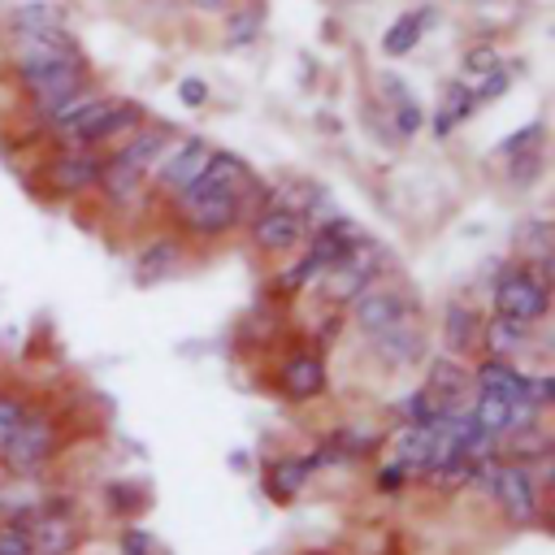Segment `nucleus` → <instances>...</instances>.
I'll list each match as a JSON object with an SVG mask.
<instances>
[{
	"instance_id": "cd10ccee",
	"label": "nucleus",
	"mask_w": 555,
	"mask_h": 555,
	"mask_svg": "<svg viewBox=\"0 0 555 555\" xmlns=\"http://www.w3.org/2000/svg\"><path fill=\"white\" fill-rule=\"evenodd\" d=\"M525 338H529V325H520V321H507V317L481 321V343H486V351L499 356V360L516 356V351L525 347Z\"/></svg>"
},
{
	"instance_id": "2f4dec72",
	"label": "nucleus",
	"mask_w": 555,
	"mask_h": 555,
	"mask_svg": "<svg viewBox=\"0 0 555 555\" xmlns=\"http://www.w3.org/2000/svg\"><path fill=\"white\" fill-rule=\"evenodd\" d=\"M9 26H13V35H22V30H52V26H61V9L48 4V0H39V4H22V9H13Z\"/></svg>"
},
{
	"instance_id": "f8f14e48",
	"label": "nucleus",
	"mask_w": 555,
	"mask_h": 555,
	"mask_svg": "<svg viewBox=\"0 0 555 555\" xmlns=\"http://www.w3.org/2000/svg\"><path fill=\"white\" fill-rule=\"evenodd\" d=\"M251 243H256L260 251H269V256L291 251V247L304 243V217H299L295 208H286V204H269V208L256 212V221H251Z\"/></svg>"
},
{
	"instance_id": "20e7f679",
	"label": "nucleus",
	"mask_w": 555,
	"mask_h": 555,
	"mask_svg": "<svg viewBox=\"0 0 555 555\" xmlns=\"http://www.w3.org/2000/svg\"><path fill=\"white\" fill-rule=\"evenodd\" d=\"M477 477L486 486V494L499 503V512L512 520V525H533L538 520V481L529 473V464H494V468H481L477 464Z\"/></svg>"
},
{
	"instance_id": "4c0bfd02",
	"label": "nucleus",
	"mask_w": 555,
	"mask_h": 555,
	"mask_svg": "<svg viewBox=\"0 0 555 555\" xmlns=\"http://www.w3.org/2000/svg\"><path fill=\"white\" fill-rule=\"evenodd\" d=\"M494 65H499V52H494L490 43H477V48L464 52V74H473V78H481V74L494 69Z\"/></svg>"
},
{
	"instance_id": "c9c22d12",
	"label": "nucleus",
	"mask_w": 555,
	"mask_h": 555,
	"mask_svg": "<svg viewBox=\"0 0 555 555\" xmlns=\"http://www.w3.org/2000/svg\"><path fill=\"white\" fill-rule=\"evenodd\" d=\"M542 134H546V126H542V121H529L525 130L507 134V139L499 143V152H503V156H516V152H538V147H542Z\"/></svg>"
},
{
	"instance_id": "2eb2a0df",
	"label": "nucleus",
	"mask_w": 555,
	"mask_h": 555,
	"mask_svg": "<svg viewBox=\"0 0 555 555\" xmlns=\"http://www.w3.org/2000/svg\"><path fill=\"white\" fill-rule=\"evenodd\" d=\"M173 139H178V134H173L169 126L139 121V126L126 134V143L117 147V156H121V160H130V165H139V169L147 173V169H152V165H156V160H160V156L173 147Z\"/></svg>"
},
{
	"instance_id": "a211bd4d",
	"label": "nucleus",
	"mask_w": 555,
	"mask_h": 555,
	"mask_svg": "<svg viewBox=\"0 0 555 555\" xmlns=\"http://www.w3.org/2000/svg\"><path fill=\"white\" fill-rule=\"evenodd\" d=\"M525 382H529V373H520L512 360H499V356H486V360L477 364V373H473V390L499 395V399H507V403L529 399V395H525Z\"/></svg>"
},
{
	"instance_id": "0eeeda50",
	"label": "nucleus",
	"mask_w": 555,
	"mask_h": 555,
	"mask_svg": "<svg viewBox=\"0 0 555 555\" xmlns=\"http://www.w3.org/2000/svg\"><path fill=\"white\" fill-rule=\"evenodd\" d=\"M377 269H382V251H377L369 238H360L343 260H334V264L321 273V286H325V295H330L334 304H347V299H356V295L377 278Z\"/></svg>"
},
{
	"instance_id": "f257e3e1",
	"label": "nucleus",
	"mask_w": 555,
	"mask_h": 555,
	"mask_svg": "<svg viewBox=\"0 0 555 555\" xmlns=\"http://www.w3.org/2000/svg\"><path fill=\"white\" fill-rule=\"evenodd\" d=\"M490 299H494V317L533 325L551 308V273H542L533 264H512V269H503L494 278V295Z\"/></svg>"
},
{
	"instance_id": "a878e982",
	"label": "nucleus",
	"mask_w": 555,
	"mask_h": 555,
	"mask_svg": "<svg viewBox=\"0 0 555 555\" xmlns=\"http://www.w3.org/2000/svg\"><path fill=\"white\" fill-rule=\"evenodd\" d=\"M382 91H386V100L395 104V113H390V117H395V130H399L403 139L416 134V130L425 126V108L412 100V91L399 82V74H382Z\"/></svg>"
},
{
	"instance_id": "c756f323",
	"label": "nucleus",
	"mask_w": 555,
	"mask_h": 555,
	"mask_svg": "<svg viewBox=\"0 0 555 555\" xmlns=\"http://www.w3.org/2000/svg\"><path fill=\"white\" fill-rule=\"evenodd\" d=\"M425 17L429 13H403V17H395L386 26V35H382V52L386 56H408L421 43V35H425Z\"/></svg>"
},
{
	"instance_id": "412c9836",
	"label": "nucleus",
	"mask_w": 555,
	"mask_h": 555,
	"mask_svg": "<svg viewBox=\"0 0 555 555\" xmlns=\"http://www.w3.org/2000/svg\"><path fill=\"white\" fill-rule=\"evenodd\" d=\"M317 468H321L317 455H278V460L269 464V499H273V503H291Z\"/></svg>"
},
{
	"instance_id": "ea45409f",
	"label": "nucleus",
	"mask_w": 555,
	"mask_h": 555,
	"mask_svg": "<svg viewBox=\"0 0 555 555\" xmlns=\"http://www.w3.org/2000/svg\"><path fill=\"white\" fill-rule=\"evenodd\" d=\"M121 555H152L147 529H126V533H121Z\"/></svg>"
},
{
	"instance_id": "423d86ee",
	"label": "nucleus",
	"mask_w": 555,
	"mask_h": 555,
	"mask_svg": "<svg viewBox=\"0 0 555 555\" xmlns=\"http://www.w3.org/2000/svg\"><path fill=\"white\" fill-rule=\"evenodd\" d=\"M52 455H56V421L48 412H26L17 434L4 442L0 464L13 477H35V473H43L52 464Z\"/></svg>"
},
{
	"instance_id": "a19ab883",
	"label": "nucleus",
	"mask_w": 555,
	"mask_h": 555,
	"mask_svg": "<svg viewBox=\"0 0 555 555\" xmlns=\"http://www.w3.org/2000/svg\"><path fill=\"white\" fill-rule=\"evenodd\" d=\"M403 481H408V473H403L399 464H390V460H386V464H382V473H377V490H386V494H395V490H399Z\"/></svg>"
},
{
	"instance_id": "f03ea898",
	"label": "nucleus",
	"mask_w": 555,
	"mask_h": 555,
	"mask_svg": "<svg viewBox=\"0 0 555 555\" xmlns=\"http://www.w3.org/2000/svg\"><path fill=\"white\" fill-rule=\"evenodd\" d=\"M143 121V108L134 100H113V95H95L65 130L61 139H69L74 147H95V143H113L121 134H130Z\"/></svg>"
},
{
	"instance_id": "e433bc0d",
	"label": "nucleus",
	"mask_w": 555,
	"mask_h": 555,
	"mask_svg": "<svg viewBox=\"0 0 555 555\" xmlns=\"http://www.w3.org/2000/svg\"><path fill=\"white\" fill-rule=\"evenodd\" d=\"M507 87H512V74H507L503 65H494V69H486V74L477 78V87H473V100H477V104H486V100H499Z\"/></svg>"
},
{
	"instance_id": "1a4fd4ad",
	"label": "nucleus",
	"mask_w": 555,
	"mask_h": 555,
	"mask_svg": "<svg viewBox=\"0 0 555 555\" xmlns=\"http://www.w3.org/2000/svg\"><path fill=\"white\" fill-rule=\"evenodd\" d=\"M278 386H282V395L291 403L317 399L325 390V356L317 347H308V343L304 347H291L286 360H282V369H278Z\"/></svg>"
},
{
	"instance_id": "6e6552de",
	"label": "nucleus",
	"mask_w": 555,
	"mask_h": 555,
	"mask_svg": "<svg viewBox=\"0 0 555 555\" xmlns=\"http://www.w3.org/2000/svg\"><path fill=\"white\" fill-rule=\"evenodd\" d=\"M22 87L30 91V100H35L43 113H52L61 100H69L74 91L87 87V61L74 56V61L48 65V69H30V74H22Z\"/></svg>"
},
{
	"instance_id": "9d476101",
	"label": "nucleus",
	"mask_w": 555,
	"mask_h": 555,
	"mask_svg": "<svg viewBox=\"0 0 555 555\" xmlns=\"http://www.w3.org/2000/svg\"><path fill=\"white\" fill-rule=\"evenodd\" d=\"M208 156H212V143L208 139H173V147L156 160L160 165V191L165 195H178V191H186L199 173H204V165H208Z\"/></svg>"
},
{
	"instance_id": "aec40b11",
	"label": "nucleus",
	"mask_w": 555,
	"mask_h": 555,
	"mask_svg": "<svg viewBox=\"0 0 555 555\" xmlns=\"http://www.w3.org/2000/svg\"><path fill=\"white\" fill-rule=\"evenodd\" d=\"M429 447H434V434L429 429L399 425L395 429V442H390V464H399L408 477H425L429 473Z\"/></svg>"
},
{
	"instance_id": "473e14b6",
	"label": "nucleus",
	"mask_w": 555,
	"mask_h": 555,
	"mask_svg": "<svg viewBox=\"0 0 555 555\" xmlns=\"http://www.w3.org/2000/svg\"><path fill=\"white\" fill-rule=\"evenodd\" d=\"M542 169H546L542 147H538V152H516V156H507V182H512V186H533V182L542 178Z\"/></svg>"
},
{
	"instance_id": "dca6fc26",
	"label": "nucleus",
	"mask_w": 555,
	"mask_h": 555,
	"mask_svg": "<svg viewBox=\"0 0 555 555\" xmlns=\"http://www.w3.org/2000/svg\"><path fill=\"white\" fill-rule=\"evenodd\" d=\"M178 260H182V243H178V238H169V234H165V238H152V243L139 247L130 278H134V286H156V282L173 278Z\"/></svg>"
},
{
	"instance_id": "58836bf2",
	"label": "nucleus",
	"mask_w": 555,
	"mask_h": 555,
	"mask_svg": "<svg viewBox=\"0 0 555 555\" xmlns=\"http://www.w3.org/2000/svg\"><path fill=\"white\" fill-rule=\"evenodd\" d=\"M178 95H182L186 108H199V104H208V82L204 78H182L178 82Z\"/></svg>"
},
{
	"instance_id": "f704fd0d",
	"label": "nucleus",
	"mask_w": 555,
	"mask_h": 555,
	"mask_svg": "<svg viewBox=\"0 0 555 555\" xmlns=\"http://www.w3.org/2000/svg\"><path fill=\"white\" fill-rule=\"evenodd\" d=\"M0 555H35L26 520H0Z\"/></svg>"
},
{
	"instance_id": "39448f33",
	"label": "nucleus",
	"mask_w": 555,
	"mask_h": 555,
	"mask_svg": "<svg viewBox=\"0 0 555 555\" xmlns=\"http://www.w3.org/2000/svg\"><path fill=\"white\" fill-rule=\"evenodd\" d=\"M351 321H356V330H360V334L377 338V334H386V330L412 325V321H416V304H412V295H408V291L386 286V282H377V278H373V282L351 299Z\"/></svg>"
},
{
	"instance_id": "4be33fe9",
	"label": "nucleus",
	"mask_w": 555,
	"mask_h": 555,
	"mask_svg": "<svg viewBox=\"0 0 555 555\" xmlns=\"http://www.w3.org/2000/svg\"><path fill=\"white\" fill-rule=\"evenodd\" d=\"M143 182H147V173H143L139 165L121 160L117 152H113L108 160H100V182H95V186H104V195H108L113 204H130V199L143 191Z\"/></svg>"
},
{
	"instance_id": "4468645a",
	"label": "nucleus",
	"mask_w": 555,
	"mask_h": 555,
	"mask_svg": "<svg viewBox=\"0 0 555 555\" xmlns=\"http://www.w3.org/2000/svg\"><path fill=\"white\" fill-rule=\"evenodd\" d=\"M48 182H52L61 195H82V191H91V186L100 182V156L69 147V152H61V156L48 165Z\"/></svg>"
},
{
	"instance_id": "79ce46f5",
	"label": "nucleus",
	"mask_w": 555,
	"mask_h": 555,
	"mask_svg": "<svg viewBox=\"0 0 555 555\" xmlns=\"http://www.w3.org/2000/svg\"><path fill=\"white\" fill-rule=\"evenodd\" d=\"M113 494H117V499H113L117 507H139V499H130V494H134L130 486H113Z\"/></svg>"
},
{
	"instance_id": "f3484780",
	"label": "nucleus",
	"mask_w": 555,
	"mask_h": 555,
	"mask_svg": "<svg viewBox=\"0 0 555 555\" xmlns=\"http://www.w3.org/2000/svg\"><path fill=\"white\" fill-rule=\"evenodd\" d=\"M30 546L35 555H69L74 551V520L61 507H43L30 516Z\"/></svg>"
},
{
	"instance_id": "9b49d317",
	"label": "nucleus",
	"mask_w": 555,
	"mask_h": 555,
	"mask_svg": "<svg viewBox=\"0 0 555 555\" xmlns=\"http://www.w3.org/2000/svg\"><path fill=\"white\" fill-rule=\"evenodd\" d=\"M82 56L78 43L65 35V26H52V30H22L17 35V74H30V69H48V65H61V61H74Z\"/></svg>"
},
{
	"instance_id": "393cba45",
	"label": "nucleus",
	"mask_w": 555,
	"mask_h": 555,
	"mask_svg": "<svg viewBox=\"0 0 555 555\" xmlns=\"http://www.w3.org/2000/svg\"><path fill=\"white\" fill-rule=\"evenodd\" d=\"M516 251L520 264H533L542 273H551V221L546 217H529L516 225Z\"/></svg>"
},
{
	"instance_id": "7c9ffc66",
	"label": "nucleus",
	"mask_w": 555,
	"mask_h": 555,
	"mask_svg": "<svg viewBox=\"0 0 555 555\" xmlns=\"http://www.w3.org/2000/svg\"><path fill=\"white\" fill-rule=\"evenodd\" d=\"M399 412H403V425H421V429H429V425H438L442 421V403L421 386V390H412L403 403H399Z\"/></svg>"
},
{
	"instance_id": "6ab92c4d",
	"label": "nucleus",
	"mask_w": 555,
	"mask_h": 555,
	"mask_svg": "<svg viewBox=\"0 0 555 555\" xmlns=\"http://www.w3.org/2000/svg\"><path fill=\"white\" fill-rule=\"evenodd\" d=\"M425 390L451 412V408H460V399L473 390V373H468L464 364H455V356H438V360H429Z\"/></svg>"
},
{
	"instance_id": "ddd939ff",
	"label": "nucleus",
	"mask_w": 555,
	"mask_h": 555,
	"mask_svg": "<svg viewBox=\"0 0 555 555\" xmlns=\"http://www.w3.org/2000/svg\"><path fill=\"white\" fill-rule=\"evenodd\" d=\"M191 186H199V191H221V195H238V199H243L256 182H251V169H247V160H243V156L212 147V156H208L204 173H199Z\"/></svg>"
},
{
	"instance_id": "c85d7f7f",
	"label": "nucleus",
	"mask_w": 555,
	"mask_h": 555,
	"mask_svg": "<svg viewBox=\"0 0 555 555\" xmlns=\"http://www.w3.org/2000/svg\"><path fill=\"white\" fill-rule=\"evenodd\" d=\"M477 108V100H473V87L468 82H451L447 91H442V104H438V117H434V134L442 139V134H451L468 113Z\"/></svg>"
},
{
	"instance_id": "72a5a7b5",
	"label": "nucleus",
	"mask_w": 555,
	"mask_h": 555,
	"mask_svg": "<svg viewBox=\"0 0 555 555\" xmlns=\"http://www.w3.org/2000/svg\"><path fill=\"white\" fill-rule=\"evenodd\" d=\"M26 399L22 395H9V390H0V451H4V442L17 434V425L26 421Z\"/></svg>"
},
{
	"instance_id": "b1692460",
	"label": "nucleus",
	"mask_w": 555,
	"mask_h": 555,
	"mask_svg": "<svg viewBox=\"0 0 555 555\" xmlns=\"http://www.w3.org/2000/svg\"><path fill=\"white\" fill-rule=\"evenodd\" d=\"M369 343H373V351L386 364H416L421 351H425V338H421V325L416 321L412 325H399V330H386V334H377Z\"/></svg>"
},
{
	"instance_id": "bb28decb",
	"label": "nucleus",
	"mask_w": 555,
	"mask_h": 555,
	"mask_svg": "<svg viewBox=\"0 0 555 555\" xmlns=\"http://www.w3.org/2000/svg\"><path fill=\"white\" fill-rule=\"evenodd\" d=\"M468 416H473V425H477L481 434H490V438H503V434H512V403H507V399H499V395L473 390Z\"/></svg>"
},
{
	"instance_id": "5701e85b",
	"label": "nucleus",
	"mask_w": 555,
	"mask_h": 555,
	"mask_svg": "<svg viewBox=\"0 0 555 555\" xmlns=\"http://www.w3.org/2000/svg\"><path fill=\"white\" fill-rule=\"evenodd\" d=\"M442 334H447V347L451 356H468L481 347V317L464 304H447V317H442Z\"/></svg>"
},
{
	"instance_id": "7ed1b4c3",
	"label": "nucleus",
	"mask_w": 555,
	"mask_h": 555,
	"mask_svg": "<svg viewBox=\"0 0 555 555\" xmlns=\"http://www.w3.org/2000/svg\"><path fill=\"white\" fill-rule=\"evenodd\" d=\"M173 208H178L182 230L195 234V238H221V234H230V230L243 221V199H238V195L199 191V186L178 191V195H173Z\"/></svg>"
}]
</instances>
